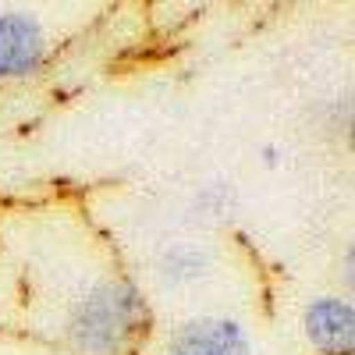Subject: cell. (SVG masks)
Returning <instances> with one entry per match:
<instances>
[{
	"mask_svg": "<svg viewBox=\"0 0 355 355\" xmlns=\"http://www.w3.org/2000/svg\"><path fill=\"white\" fill-rule=\"evenodd\" d=\"M146 320V306L135 284L110 281L100 284L71 306L68 338L85 355H121Z\"/></svg>",
	"mask_w": 355,
	"mask_h": 355,
	"instance_id": "cell-1",
	"label": "cell"
},
{
	"mask_svg": "<svg viewBox=\"0 0 355 355\" xmlns=\"http://www.w3.org/2000/svg\"><path fill=\"white\" fill-rule=\"evenodd\" d=\"M46 61V33L25 11L0 15V78H25Z\"/></svg>",
	"mask_w": 355,
	"mask_h": 355,
	"instance_id": "cell-2",
	"label": "cell"
},
{
	"mask_svg": "<svg viewBox=\"0 0 355 355\" xmlns=\"http://www.w3.org/2000/svg\"><path fill=\"white\" fill-rule=\"evenodd\" d=\"M167 355H252V348H249V334L242 331V323L206 316V320L185 323L171 338Z\"/></svg>",
	"mask_w": 355,
	"mask_h": 355,
	"instance_id": "cell-3",
	"label": "cell"
},
{
	"mask_svg": "<svg viewBox=\"0 0 355 355\" xmlns=\"http://www.w3.org/2000/svg\"><path fill=\"white\" fill-rule=\"evenodd\" d=\"M306 338L323 355H352L355 345V313L345 299H313L306 306Z\"/></svg>",
	"mask_w": 355,
	"mask_h": 355,
	"instance_id": "cell-4",
	"label": "cell"
},
{
	"mask_svg": "<svg viewBox=\"0 0 355 355\" xmlns=\"http://www.w3.org/2000/svg\"><path fill=\"white\" fill-rule=\"evenodd\" d=\"M160 266V277L167 284H192L206 274V252L199 245H185V242H178V245H167L157 259Z\"/></svg>",
	"mask_w": 355,
	"mask_h": 355,
	"instance_id": "cell-5",
	"label": "cell"
}]
</instances>
